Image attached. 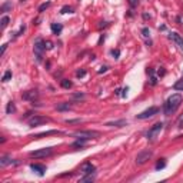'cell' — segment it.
<instances>
[{"instance_id":"9c48e42d","label":"cell","mask_w":183,"mask_h":183,"mask_svg":"<svg viewBox=\"0 0 183 183\" xmlns=\"http://www.w3.org/2000/svg\"><path fill=\"white\" fill-rule=\"evenodd\" d=\"M169 37H170V40H173L174 43L177 44L179 47L183 50V39H182V36L179 35V33H176V32H172V33L169 35Z\"/></svg>"},{"instance_id":"ba28073f","label":"cell","mask_w":183,"mask_h":183,"mask_svg":"<svg viewBox=\"0 0 183 183\" xmlns=\"http://www.w3.org/2000/svg\"><path fill=\"white\" fill-rule=\"evenodd\" d=\"M73 136L76 137H82V139H92V137H96L99 136V132H95V130H80V132H76Z\"/></svg>"},{"instance_id":"277c9868","label":"cell","mask_w":183,"mask_h":183,"mask_svg":"<svg viewBox=\"0 0 183 183\" xmlns=\"http://www.w3.org/2000/svg\"><path fill=\"white\" fill-rule=\"evenodd\" d=\"M47 122H50V119H49V118L35 114L33 118L29 119V126H30V127H36V126H40V125H44V123H47Z\"/></svg>"},{"instance_id":"9a60e30c","label":"cell","mask_w":183,"mask_h":183,"mask_svg":"<svg viewBox=\"0 0 183 183\" xmlns=\"http://www.w3.org/2000/svg\"><path fill=\"white\" fill-rule=\"evenodd\" d=\"M62 30H63V26H62V24H59V23H52V32L54 35H59Z\"/></svg>"},{"instance_id":"30bf717a","label":"cell","mask_w":183,"mask_h":183,"mask_svg":"<svg viewBox=\"0 0 183 183\" xmlns=\"http://www.w3.org/2000/svg\"><path fill=\"white\" fill-rule=\"evenodd\" d=\"M106 126L109 127H123V126H127V120L125 119H120V120H114V122H107Z\"/></svg>"},{"instance_id":"d4e9b609","label":"cell","mask_w":183,"mask_h":183,"mask_svg":"<svg viewBox=\"0 0 183 183\" xmlns=\"http://www.w3.org/2000/svg\"><path fill=\"white\" fill-rule=\"evenodd\" d=\"M10 77H12V72L7 70V72L3 74V79H2V80H3V82H7V80H10Z\"/></svg>"},{"instance_id":"603a6c76","label":"cell","mask_w":183,"mask_h":183,"mask_svg":"<svg viewBox=\"0 0 183 183\" xmlns=\"http://www.w3.org/2000/svg\"><path fill=\"white\" fill-rule=\"evenodd\" d=\"M57 133H60V132H57V130L44 132V133H40V135H37V136H36V137H43V136H49V135H57Z\"/></svg>"},{"instance_id":"3957f363","label":"cell","mask_w":183,"mask_h":183,"mask_svg":"<svg viewBox=\"0 0 183 183\" xmlns=\"http://www.w3.org/2000/svg\"><path fill=\"white\" fill-rule=\"evenodd\" d=\"M153 156V152L152 150H142L140 153H137L136 156V163L137 165H144L148 160H150Z\"/></svg>"},{"instance_id":"8fae6325","label":"cell","mask_w":183,"mask_h":183,"mask_svg":"<svg viewBox=\"0 0 183 183\" xmlns=\"http://www.w3.org/2000/svg\"><path fill=\"white\" fill-rule=\"evenodd\" d=\"M30 169L33 170V172H36L39 176H43L44 172H46V167H44L43 165H37V163H33V165H30Z\"/></svg>"},{"instance_id":"e0dca14e","label":"cell","mask_w":183,"mask_h":183,"mask_svg":"<svg viewBox=\"0 0 183 183\" xmlns=\"http://www.w3.org/2000/svg\"><path fill=\"white\" fill-rule=\"evenodd\" d=\"M10 163H12V157H9V156H2V159H0V166H2V167H5V166L10 165Z\"/></svg>"},{"instance_id":"e575fe53","label":"cell","mask_w":183,"mask_h":183,"mask_svg":"<svg viewBox=\"0 0 183 183\" xmlns=\"http://www.w3.org/2000/svg\"><path fill=\"white\" fill-rule=\"evenodd\" d=\"M127 90H129V87H125V89H123V97H126Z\"/></svg>"},{"instance_id":"7402d4cb","label":"cell","mask_w":183,"mask_h":183,"mask_svg":"<svg viewBox=\"0 0 183 183\" xmlns=\"http://www.w3.org/2000/svg\"><path fill=\"white\" fill-rule=\"evenodd\" d=\"M95 180V176H92V174H87V176H84V177L80 179V183L83 182H93Z\"/></svg>"},{"instance_id":"83f0119b","label":"cell","mask_w":183,"mask_h":183,"mask_svg":"<svg viewBox=\"0 0 183 183\" xmlns=\"http://www.w3.org/2000/svg\"><path fill=\"white\" fill-rule=\"evenodd\" d=\"M127 2H129V5H130L132 7H136L137 3H139V0H127Z\"/></svg>"},{"instance_id":"2e32d148","label":"cell","mask_w":183,"mask_h":183,"mask_svg":"<svg viewBox=\"0 0 183 183\" xmlns=\"http://www.w3.org/2000/svg\"><path fill=\"white\" fill-rule=\"evenodd\" d=\"M84 144H86V139H82V137H77V140L73 143V148H80L83 149L84 148Z\"/></svg>"},{"instance_id":"4316f807","label":"cell","mask_w":183,"mask_h":183,"mask_svg":"<svg viewBox=\"0 0 183 183\" xmlns=\"http://www.w3.org/2000/svg\"><path fill=\"white\" fill-rule=\"evenodd\" d=\"M72 12H73V9H72V7H67V6H65V7L62 9L60 13H72Z\"/></svg>"},{"instance_id":"d6a6232c","label":"cell","mask_w":183,"mask_h":183,"mask_svg":"<svg viewBox=\"0 0 183 183\" xmlns=\"http://www.w3.org/2000/svg\"><path fill=\"white\" fill-rule=\"evenodd\" d=\"M76 74H77V77H82V76H84V74H86V72H84V70H79Z\"/></svg>"},{"instance_id":"f1b7e54d","label":"cell","mask_w":183,"mask_h":183,"mask_svg":"<svg viewBox=\"0 0 183 183\" xmlns=\"http://www.w3.org/2000/svg\"><path fill=\"white\" fill-rule=\"evenodd\" d=\"M142 35H143L144 37H149V35H150V32H149V29H148V27H144L143 30H142Z\"/></svg>"},{"instance_id":"4fadbf2b","label":"cell","mask_w":183,"mask_h":183,"mask_svg":"<svg viewBox=\"0 0 183 183\" xmlns=\"http://www.w3.org/2000/svg\"><path fill=\"white\" fill-rule=\"evenodd\" d=\"M37 96H39V92L37 90H29L23 95V99L24 100H35Z\"/></svg>"},{"instance_id":"5b68a950","label":"cell","mask_w":183,"mask_h":183,"mask_svg":"<svg viewBox=\"0 0 183 183\" xmlns=\"http://www.w3.org/2000/svg\"><path fill=\"white\" fill-rule=\"evenodd\" d=\"M162 130H163V123H162V122L156 123V125H153V126L150 127V130L148 132V139L149 140H153L155 137H157V136L160 135Z\"/></svg>"},{"instance_id":"8992f818","label":"cell","mask_w":183,"mask_h":183,"mask_svg":"<svg viewBox=\"0 0 183 183\" xmlns=\"http://www.w3.org/2000/svg\"><path fill=\"white\" fill-rule=\"evenodd\" d=\"M159 113V107H156V106H152V107H149V109H146L144 112H142V113L137 114V119L139 120H144V119H149V118H153L155 114Z\"/></svg>"},{"instance_id":"1f68e13d","label":"cell","mask_w":183,"mask_h":183,"mask_svg":"<svg viewBox=\"0 0 183 183\" xmlns=\"http://www.w3.org/2000/svg\"><path fill=\"white\" fill-rule=\"evenodd\" d=\"M6 49H7V43H5V44H3V46H2V52H0V54H5Z\"/></svg>"},{"instance_id":"ffe728a7","label":"cell","mask_w":183,"mask_h":183,"mask_svg":"<svg viewBox=\"0 0 183 183\" xmlns=\"http://www.w3.org/2000/svg\"><path fill=\"white\" fill-rule=\"evenodd\" d=\"M174 89H176V90H183V77L180 79V80H177V82L174 83Z\"/></svg>"},{"instance_id":"5bb4252c","label":"cell","mask_w":183,"mask_h":183,"mask_svg":"<svg viewBox=\"0 0 183 183\" xmlns=\"http://www.w3.org/2000/svg\"><path fill=\"white\" fill-rule=\"evenodd\" d=\"M9 22H10L9 16H3L2 20H0V29H2V30H5L6 27H7V24H9Z\"/></svg>"},{"instance_id":"7a4b0ae2","label":"cell","mask_w":183,"mask_h":183,"mask_svg":"<svg viewBox=\"0 0 183 183\" xmlns=\"http://www.w3.org/2000/svg\"><path fill=\"white\" fill-rule=\"evenodd\" d=\"M53 152L52 148H43V149H37V150H33V152L29 153L30 157H36V159H40V157H47L50 156Z\"/></svg>"},{"instance_id":"484cf974","label":"cell","mask_w":183,"mask_h":183,"mask_svg":"<svg viewBox=\"0 0 183 183\" xmlns=\"http://www.w3.org/2000/svg\"><path fill=\"white\" fill-rule=\"evenodd\" d=\"M49 6H50V2H46V3H43V5H40V7H39V12H44V10L47 9Z\"/></svg>"},{"instance_id":"6da1fadb","label":"cell","mask_w":183,"mask_h":183,"mask_svg":"<svg viewBox=\"0 0 183 183\" xmlns=\"http://www.w3.org/2000/svg\"><path fill=\"white\" fill-rule=\"evenodd\" d=\"M183 97L182 95H179V93H174V95H172V96L166 100L165 103V109H163V112H165L166 116H170V114H173L176 110L179 109V106H180V103H182Z\"/></svg>"},{"instance_id":"f546056e","label":"cell","mask_w":183,"mask_h":183,"mask_svg":"<svg viewBox=\"0 0 183 183\" xmlns=\"http://www.w3.org/2000/svg\"><path fill=\"white\" fill-rule=\"evenodd\" d=\"M177 127H183V114L179 118V120H177Z\"/></svg>"},{"instance_id":"cb8c5ba5","label":"cell","mask_w":183,"mask_h":183,"mask_svg":"<svg viewBox=\"0 0 183 183\" xmlns=\"http://www.w3.org/2000/svg\"><path fill=\"white\" fill-rule=\"evenodd\" d=\"M166 166V162H165V159H162V160H159L156 163V169L159 170V169H163V167H165Z\"/></svg>"},{"instance_id":"d590c367","label":"cell","mask_w":183,"mask_h":183,"mask_svg":"<svg viewBox=\"0 0 183 183\" xmlns=\"http://www.w3.org/2000/svg\"><path fill=\"white\" fill-rule=\"evenodd\" d=\"M106 70H107V67H106V66H103V67H100L99 73H103V72H106Z\"/></svg>"},{"instance_id":"44dd1931","label":"cell","mask_w":183,"mask_h":183,"mask_svg":"<svg viewBox=\"0 0 183 183\" xmlns=\"http://www.w3.org/2000/svg\"><path fill=\"white\" fill-rule=\"evenodd\" d=\"M73 86V83L70 82V80H62V87H65V89H70V87Z\"/></svg>"},{"instance_id":"7c38bea8","label":"cell","mask_w":183,"mask_h":183,"mask_svg":"<svg viewBox=\"0 0 183 183\" xmlns=\"http://www.w3.org/2000/svg\"><path fill=\"white\" fill-rule=\"evenodd\" d=\"M95 170H96V167L92 165L90 162H87V163H84V165L82 166V172H83L84 174H92L93 172H95Z\"/></svg>"},{"instance_id":"52a82bcc","label":"cell","mask_w":183,"mask_h":183,"mask_svg":"<svg viewBox=\"0 0 183 183\" xmlns=\"http://www.w3.org/2000/svg\"><path fill=\"white\" fill-rule=\"evenodd\" d=\"M46 49V46H44V42L42 39H37L35 42V54H36V59L37 60H42V53H43V50Z\"/></svg>"},{"instance_id":"4dcf8cb0","label":"cell","mask_w":183,"mask_h":183,"mask_svg":"<svg viewBox=\"0 0 183 183\" xmlns=\"http://www.w3.org/2000/svg\"><path fill=\"white\" fill-rule=\"evenodd\" d=\"M44 46H46V49H47V50H50V49H53V44L50 43V42H44Z\"/></svg>"},{"instance_id":"d6986e66","label":"cell","mask_w":183,"mask_h":183,"mask_svg":"<svg viewBox=\"0 0 183 183\" xmlns=\"http://www.w3.org/2000/svg\"><path fill=\"white\" fill-rule=\"evenodd\" d=\"M56 109L59 110V112H63V110H69L70 106H69V103H60V105L56 106Z\"/></svg>"},{"instance_id":"ac0fdd59","label":"cell","mask_w":183,"mask_h":183,"mask_svg":"<svg viewBox=\"0 0 183 183\" xmlns=\"http://www.w3.org/2000/svg\"><path fill=\"white\" fill-rule=\"evenodd\" d=\"M16 110V107H14V103L13 102H9L7 103V107H6V112H7V114H12Z\"/></svg>"},{"instance_id":"836d02e7","label":"cell","mask_w":183,"mask_h":183,"mask_svg":"<svg viewBox=\"0 0 183 183\" xmlns=\"http://www.w3.org/2000/svg\"><path fill=\"white\" fill-rule=\"evenodd\" d=\"M112 54H113L114 57H118L119 54H120V52H119V50H112Z\"/></svg>"}]
</instances>
